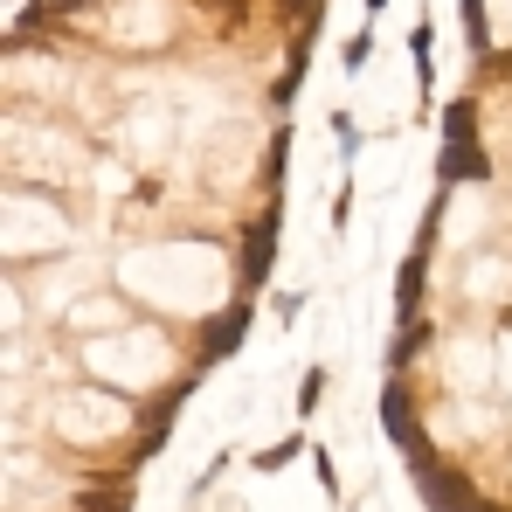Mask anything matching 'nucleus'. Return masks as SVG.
Returning a JSON list of instances; mask_svg holds the SVG:
<instances>
[{
    "label": "nucleus",
    "mask_w": 512,
    "mask_h": 512,
    "mask_svg": "<svg viewBox=\"0 0 512 512\" xmlns=\"http://www.w3.org/2000/svg\"><path fill=\"white\" fill-rule=\"evenodd\" d=\"M77 326H111V305H77Z\"/></svg>",
    "instance_id": "1"
}]
</instances>
